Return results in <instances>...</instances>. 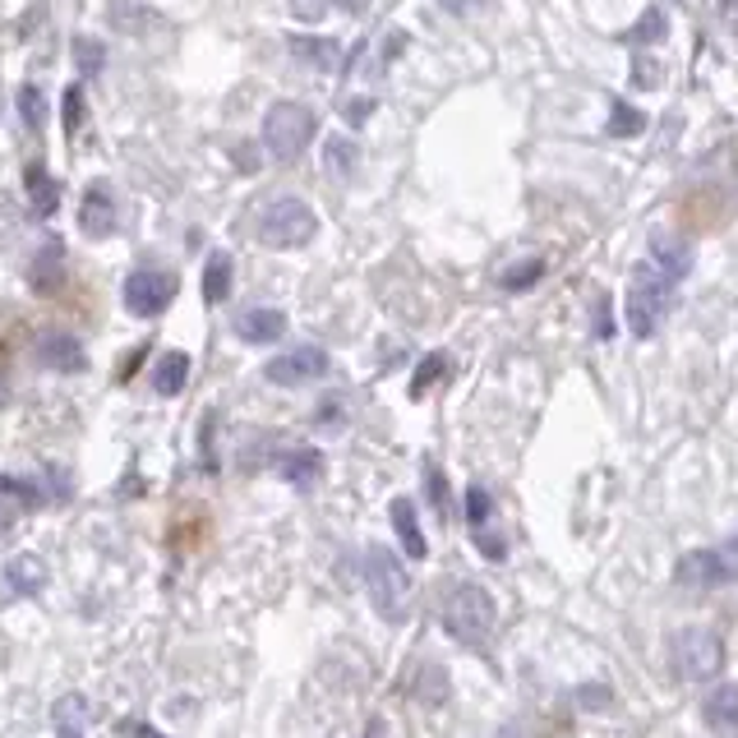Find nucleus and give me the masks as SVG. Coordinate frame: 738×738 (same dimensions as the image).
Instances as JSON below:
<instances>
[{"label": "nucleus", "mask_w": 738, "mask_h": 738, "mask_svg": "<svg viewBox=\"0 0 738 738\" xmlns=\"http://www.w3.org/2000/svg\"><path fill=\"white\" fill-rule=\"evenodd\" d=\"M361 572H365V591L374 600L378 618H388V623L407 618V610H411V572H407V564H401L393 549L370 545Z\"/></svg>", "instance_id": "nucleus-1"}, {"label": "nucleus", "mask_w": 738, "mask_h": 738, "mask_svg": "<svg viewBox=\"0 0 738 738\" xmlns=\"http://www.w3.org/2000/svg\"><path fill=\"white\" fill-rule=\"evenodd\" d=\"M443 628H449V637H457L462 646L480 651V646L489 642V633H495V595H489L480 581H457V587L449 591V600H443Z\"/></svg>", "instance_id": "nucleus-2"}, {"label": "nucleus", "mask_w": 738, "mask_h": 738, "mask_svg": "<svg viewBox=\"0 0 738 738\" xmlns=\"http://www.w3.org/2000/svg\"><path fill=\"white\" fill-rule=\"evenodd\" d=\"M254 231H259V240L268 245V250H300V245L315 240L319 217H315V208H309L305 198L282 194V198H273V204L259 213V227Z\"/></svg>", "instance_id": "nucleus-3"}, {"label": "nucleus", "mask_w": 738, "mask_h": 738, "mask_svg": "<svg viewBox=\"0 0 738 738\" xmlns=\"http://www.w3.org/2000/svg\"><path fill=\"white\" fill-rule=\"evenodd\" d=\"M669 300H674V282H669L656 263H637V273L628 282V328L633 338H651L665 323Z\"/></svg>", "instance_id": "nucleus-4"}, {"label": "nucleus", "mask_w": 738, "mask_h": 738, "mask_svg": "<svg viewBox=\"0 0 738 738\" xmlns=\"http://www.w3.org/2000/svg\"><path fill=\"white\" fill-rule=\"evenodd\" d=\"M315 139V111L300 106V102H277L268 106L263 116V148L273 152L277 162H296L300 152Z\"/></svg>", "instance_id": "nucleus-5"}, {"label": "nucleus", "mask_w": 738, "mask_h": 738, "mask_svg": "<svg viewBox=\"0 0 738 738\" xmlns=\"http://www.w3.org/2000/svg\"><path fill=\"white\" fill-rule=\"evenodd\" d=\"M669 656H674L679 679H688V683H706V679L720 674V665H725V642L715 637L711 628H683V633H674V646H669Z\"/></svg>", "instance_id": "nucleus-6"}, {"label": "nucleus", "mask_w": 738, "mask_h": 738, "mask_svg": "<svg viewBox=\"0 0 738 738\" xmlns=\"http://www.w3.org/2000/svg\"><path fill=\"white\" fill-rule=\"evenodd\" d=\"M175 273H162V268H134L125 277V309L139 319H158L162 309L175 300Z\"/></svg>", "instance_id": "nucleus-7"}, {"label": "nucleus", "mask_w": 738, "mask_h": 738, "mask_svg": "<svg viewBox=\"0 0 738 738\" xmlns=\"http://www.w3.org/2000/svg\"><path fill=\"white\" fill-rule=\"evenodd\" d=\"M328 374V351L323 347H291L282 355H273L263 370L268 384L277 388H300V384H315V378Z\"/></svg>", "instance_id": "nucleus-8"}, {"label": "nucleus", "mask_w": 738, "mask_h": 738, "mask_svg": "<svg viewBox=\"0 0 738 738\" xmlns=\"http://www.w3.org/2000/svg\"><path fill=\"white\" fill-rule=\"evenodd\" d=\"M674 581H679V587H692V591H715V587H734L738 568L715 549H692V554L679 558Z\"/></svg>", "instance_id": "nucleus-9"}, {"label": "nucleus", "mask_w": 738, "mask_h": 738, "mask_svg": "<svg viewBox=\"0 0 738 738\" xmlns=\"http://www.w3.org/2000/svg\"><path fill=\"white\" fill-rule=\"evenodd\" d=\"M33 361L42 370H56V374H79L88 365V355H83V347L70 338V332H47V338L33 347Z\"/></svg>", "instance_id": "nucleus-10"}, {"label": "nucleus", "mask_w": 738, "mask_h": 738, "mask_svg": "<svg viewBox=\"0 0 738 738\" xmlns=\"http://www.w3.org/2000/svg\"><path fill=\"white\" fill-rule=\"evenodd\" d=\"M47 587V564L37 554H14L5 568H0V591L5 595H37Z\"/></svg>", "instance_id": "nucleus-11"}, {"label": "nucleus", "mask_w": 738, "mask_h": 738, "mask_svg": "<svg viewBox=\"0 0 738 738\" xmlns=\"http://www.w3.org/2000/svg\"><path fill=\"white\" fill-rule=\"evenodd\" d=\"M79 227L88 236H111L116 231V194H111V185H88L83 204H79Z\"/></svg>", "instance_id": "nucleus-12"}, {"label": "nucleus", "mask_w": 738, "mask_h": 738, "mask_svg": "<svg viewBox=\"0 0 738 738\" xmlns=\"http://www.w3.org/2000/svg\"><path fill=\"white\" fill-rule=\"evenodd\" d=\"M651 263L669 282H683L692 273V245L683 236H674V231H656L651 236Z\"/></svg>", "instance_id": "nucleus-13"}, {"label": "nucleus", "mask_w": 738, "mask_h": 738, "mask_svg": "<svg viewBox=\"0 0 738 738\" xmlns=\"http://www.w3.org/2000/svg\"><path fill=\"white\" fill-rule=\"evenodd\" d=\"M282 332H286V315H282V309H268V305L245 309V315L236 319V338H240V342H250V347L277 342Z\"/></svg>", "instance_id": "nucleus-14"}, {"label": "nucleus", "mask_w": 738, "mask_h": 738, "mask_svg": "<svg viewBox=\"0 0 738 738\" xmlns=\"http://www.w3.org/2000/svg\"><path fill=\"white\" fill-rule=\"evenodd\" d=\"M277 476H282L286 485H296V489H309V485L323 476V453H315V449H291V453L277 457Z\"/></svg>", "instance_id": "nucleus-15"}, {"label": "nucleus", "mask_w": 738, "mask_h": 738, "mask_svg": "<svg viewBox=\"0 0 738 738\" xmlns=\"http://www.w3.org/2000/svg\"><path fill=\"white\" fill-rule=\"evenodd\" d=\"M388 518L397 526V541H401V549H407V558H424V554H430V545H424V535H420V518H416V503L411 499H393Z\"/></svg>", "instance_id": "nucleus-16"}, {"label": "nucleus", "mask_w": 738, "mask_h": 738, "mask_svg": "<svg viewBox=\"0 0 738 738\" xmlns=\"http://www.w3.org/2000/svg\"><path fill=\"white\" fill-rule=\"evenodd\" d=\"M702 711H706V725H711L715 734H725V738L738 734V688H734V683L715 688Z\"/></svg>", "instance_id": "nucleus-17"}, {"label": "nucleus", "mask_w": 738, "mask_h": 738, "mask_svg": "<svg viewBox=\"0 0 738 738\" xmlns=\"http://www.w3.org/2000/svg\"><path fill=\"white\" fill-rule=\"evenodd\" d=\"M185 384H190V355L185 351L158 355V365H152V388L162 397H175V393H185Z\"/></svg>", "instance_id": "nucleus-18"}, {"label": "nucleus", "mask_w": 738, "mask_h": 738, "mask_svg": "<svg viewBox=\"0 0 738 738\" xmlns=\"http://www.w3.org/2000/svg\"><path fill=\"white\" fill-rule=\"evenodd\" d=\"M231 296V254L213 250L208 263H204V300L208 305H222Z\"/></svg>", "instance_id": "nucleus-19"}, {"label": "nucleus", "mask_w": 738, "mask_h": 738, "mask_svg": "<svg viewBox=\"0 0 738 738\" xmlns=\"http://www.w3.org/2000/svg\"><path fill=\"white\" fill-rule=\"evenodd\" d=\"M24 185H29L33 208H37L42 217H52V213H56V204H60V185L47 175V167H37V162H33V167L24 171Z\"/></svg>", "instance_id": "nucleus-20"}, {"label": "nucleus", "mask_w": 738, "mask_h": 738, "mask_svg": "<svg viewBox=\"0 0 738 738\" xmlns=\"http://www.w3.org/2000/svg\"><path fill=\"white\" fill-rule=\"evenodd\" d=\"M65 250H60V240H47L42 245V254L33 259V286L37 291H56L60 286V277H65Z\"/></svg>", "instance_id": "nucleus-21"}, {"label": "nucleus", "mask_w": 738, "mask_h": 738, "mask_svg": "<svg viewBox=\"0 0 738 738\" xmlns=\"http://www.w3.org/2000/svg\"><path fill=\"white\" fill-rule=\"evenodd\" d=\"M291 52L309 65H319V70L338 65V42H328V37H291Z\"/></svg>", "instance_id": "nucleus-22"}, {"label": "nucleus", "mask_w": 738, "mask_h": 738, "mask_svg": "<svg viewBox=\"0 0 738 738\" xmlns=\"http://www.w3.org/2000/svg\"><path fill=\"white\" fill-rule=\"evenodd\" d=\"M323 162H328V171L332 175H351L355 171V162H361V148H355L347 134H332V139L323 144Z\"/></svg>", "instance_id": "nucleus-23"}, {"label": "nucleus", "mask_w": 738, "mask_h": 738, "mask_svg": "<svg viewBox=\"0 0 738 738\" xmlns=\"http://www.w3.org/2000/svg\"><path fill=\"white\" fill-rule=\"evenodd\" d=\"M19 116H24L29 129H42L47 125V98H42L37 83H24L19 88Z\"/></svg>", "instance_id": "nucleus-24"}, {"label": "nucleus", "mask_w": 738, "mask_h": 738, "mask_svg": "<svg viewBox=\"0 0 738 738\" xmlns=\"http://www.w3.org/2000/svg\"><path fill=\"white\" fill-rule=\"evenodd\" d=\"M420 702H430V706L449 702V674H443V665H424L420 669Z\"/></svg>", "instance_id": "nucleus-25"}, {"label": "nucleus", "mask_w": 738, "mask_h": 738, "mask_svg": "<svg viewBox=\"0 0 738 738\" xmlns=\"http://www.w3.org/2000/svg\"><path fill=\"white\" fill-rule=\"evenodd\" d=\"M541 277H545V259H522V263H512L503 273V291H526Z\"/></svg>", "instance_id": "nucleus-26"}, {"label": "nucleus", "mask_w": 738, "mask_h": 738, "mask_svg": "<svg viewBox=\"0 0 738 738\" xmlns=\"http://www.w3.org/2000/svg\"><path fill=\"white\" fill-rule=\"evenodd\" d=\"M646 129V116L637 106H628V102H614V111H610V134H618V139H633V134H642Z\"/></svg>", "instance_id": "nucleus-27"}, {"label": "nucleus", "mask_w": 738, "mask_h": 738, "mask_svg": "<svg viewBox=\"0 0 738 738\" xmlns=\"http://www.w3.org/2000/svg\"><path fill=\"white\" fill-rule=\"evenodd\" d=\"M489 518H495V499H489V489L472 485L466 489V522H472V531L489 526Z\"/></svg>", "instance_id": "nucleus-28"}, {"label": "nucleus", "mask_w": 738, "mask_h": 738, "mask_svg": "<svg viewBox=\"0 0 738 738\" xmlns=\"http://www.w3.org/2000/svg\"><path fill=\"white\" fill-rule=\"evenodd\" d=\"M88 725V702L79 697V692H70V697L56 702V729H83Z\"/></svg>", "instance_id": "nucleus-29"}, {"label": "nucleus", "mask_w": 738, "mask_h": 738, "mask_svg": "<svg viewBox=\"0 0 738 738\" xmlns=\"http://www.w3.org/2000/svg\"><path fill=\"white\" fill-rule=\"evenodd\" d=\"M75 60H79V70H83V75H102V60H106L102 42H93V37H75Z\"/></svg>", "instance_id": "nucleus-30"}, {"label": "nucleus", "mask_w": 738, "mask_h": 738, "mask_svg": "<svg viewBox=\"0 0 738 738\" xmlns=\"http://www.w3.org/2000/svg\"><path fill=\"white\" fill-rule=\"evenodd\" d=\"M424 489H430V499H434V512H439V518H449V480H443L439 466H424Z\"/></svg>", "instance_id": "nucleus-31"}, {"label": "nucleus", "mask_w": 738, "mask_h": 738, "mask_svg": "<svg viewBox=\"0 0 738 738\" xmlns=\"http://www.w3.org/2000/svg\"><path fill=\"white\" fill-rule=\"evenodd\" d=\"M665 33H669L665 10H646V14H642V24L633 29V42H660Z\"/></svg>", "instance_id": "nucleus-32"}, {"label": "nucleus", "mask_w": 738, "mask_h": 738, "mask_svg": "<svg viewBox=\"0 0 738 738\" xmlns=\"http://www.w3.org/2000/svg\"><path fill=\"white\" fill-rule=\"evenodd\" d=\"M79 125H83V88L70 83L65 88V134H79Z\"/></svg>", "instance_id": "nucleus-33"}, {"label": "nucleus", "mask_w": 738, "mask_h": 738, "mask_svg": "<svg viewBox=\"0 0 738 738\" xmlns=\"http://www.w3.org/2000/svg\"><path fill=\"white\" fill-rule=\"evenodd\" d=\"M472 535H476V549H480L485 558H495V564H503V558H508V541H503V535H495L489 526H480V531H472Z\"/></svg>", "instance_id": "nucleus-34"}, {"label": "nucleus", "mask_w": 738, "mask_h": 738, "mask_svg": "<svg viewBox=\"0 0 738 738\" xmlns=\"http://www.w3.org/2000/svg\"><path fill=\"white\" fill-rule=\"evenodd\" d=\"M443 370H449V361H443V355H430V361H420V370H416V384H411V393L420 397V393H424V388H430V384H434V378H439Z\"/></svg>", "instance_id": "nucleus-35"}, {"label": "nucleus", "mask_w": 738, "mask_h": 738, "mask_svg": "<svg viewBox=\"0 0 738 738\" xmlns=\"http://www.w3.org/2000/svg\"><path fill=\"white\" fill-rule=\"evenodd\" d=\"M0 495H14L24 503H42V489L33 480H14V476H0Z\"/></svg>", "instance_id": "nucleus-36"}, {"label": "nucleus", "mask_w": 738, "mask_h": 738, "mask_svg": "<svg viewBox=\"0 0 738 738\" xmlns=\"http://www.w3.org/2000/svg\"><path fill=\"white\" fill-rule=\"evenodd\" d=\"M633 79H637L642 88H656V83H660V65H651V60L642 56V60L633 65Z\"/></svg>", "instance_id": "nucleus-37"}, {"label": "nucleus", "mask_w": 738, "mask_h": 738, "mask_svg": "<svg viewBox=\"0 0 738 738\" xmlns=\"http://www.w3.org/2000/svg\"><path fill=\"white\" fill-rule=\"evenodd\" d=\"M577 702L587 706V711H600V706H610V688H581Z\"/></svg>", "instance_id": "nucleus-38"}, {"label": "nucleus", "mask_w": 738, "mask_h": 738, "mask_svg": "<svg viewBox=\"0 0 738 738\" xmlns=\"http://www.w3.org/2000/svg\"><path fill=\"white\" fill-rule=\"evenodd\" d=\"M595 332H600V338H610V332H614V323H610V300L595 305Z\"/></svg>", "instance_id": "nucleus-39"}, {"label": "nucleus", "mask_w": 738, "mask_h": 738, "mask_svg": "<svg viewBox=\"0 0 738 738\" xmlns=\"http://www.w3.org/2000/svg\"><path fill=\"white\" fill-rule=\"evenodd\" d=\"M319 424H342V401H323V411L315 416Z\"/></svg>", "instance_id": "nucleus-40"}, {"label": "nucleus", "mask_w": 738, "mask_h": 738, "mask_svg": "<svg viewBox=\"0 0 738 738\" xmlns=\"http://www.w3.org/2000/svg\"><path fill=\"white\" fill-rule=\"evenodd\" d=\"M370 111H374V102H370V98H361V102H351V106H347V121L361 125V121L370 116Z\"/></svg>", "instance_id": "nucleus-41"}, {"label": "nucleus", "mask_w": 738, "mask_h": 738, "mask_svg": "<svg viewBox=\"0 0 738 738\" xmlns=\"http://www.w3.org/2000/svg\"><path fill=\"white\" fill-rule=\"evenodd\" d=\"M291 5H300L305 19H319L323 14V0H291Z\"/></svg>", "instance_id": "nucleus-42"}, {"label": "nucleus", "mask_w": 738, "mask_h": 738, "mask_svg": "<svg viewBox=\"0 0 738 738\" xmlns=\"http://www.w3.org/2000/svg\"><path fill=\"white\" fill-rule=\"evenodd\" d=\"M10 531H14V508H5V503H0V541H5Z\"/></svg>", "instance_id": "nucleus-43"}, {"label": "nucleus", "mask_w": 738, "mask_h": 738, "mask_svg": "<svg viewBox=\"0 0 738 738\" xmlns=\"http://www.w3.org/2000/svg\"><path fill=\"white\" fill-rule=\"evenodd\" d=\"M370 738H384V720H374V725H370Z\"/></svg>", "instance_id": "nucleus-44"}, {"label": "nucleus", "mask_w": 738, "mask_h": 738, "mask_svg": "<svg viewBox=\"0 0 738 738\" xmlns=\"http://www.w3.org/2000/svg\"><path fill=\"white\" fill-rule=\"evenodd\" d=\"M60 738H83V729H60Z\"/></svg>", "instance_id": "nucleus-45"}, {"label": "nucleus", "mask_w": 738, "mask_h": 738, "mask_svg": "<svg viewBox=\"0 0 738 738\" xmlns=\"http://www.w3.org/2000/svg\"><path fill=\"white\" fill-rule=\"evenodd\" d=\"M729 554H738V535H734V541H729Z\"/></svg>", "instance_id": "nucleus-46"}]
</instances>
